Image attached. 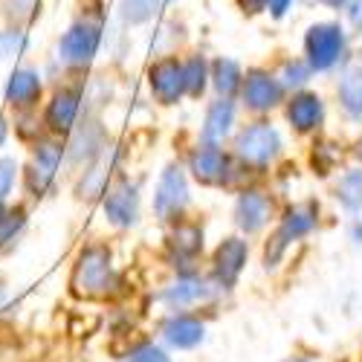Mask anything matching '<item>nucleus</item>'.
Returning <instances> with one entry per match:
<instances>
[{"mask_svg": "<svg viewBox=\"0 0 362 362\" xmlns=\"http://www.w3.org/2000/svg\"><path fill=\"white\" fill-rule=\"evenodd\" d=\"M70 287L81 298H105L113 287V264L110 252L105 247H87L76 267H73V279Z\"/></svg>", "mask_w": 362, "mask_h": 362, "instance_id": "nucleus-1", "label": "nucleus"}, {"mask_svg": "<svg viewBox=\"0 0 362 362\" xmlns=\"http://www.w3.org/2000/svg\"><path fill=\"white\" fill-rule=\"evenodd\" d=\"M345 47V35L342 29L334 23H316L310 26V33L305 38V49H308V62L313 70H327L337 64V58L342 55Z\"/></svg>", "mask_w": 362, "mask_h": 362, "instance_id": "nucleus-2", "label": "nucleus"}, {"mask_svg": "<svg viewBox=\"0 0 362 362\" xmlns=\"http://www.w3.org/2000/svg\"><path fill=\"white\" fill-rule=\"evenodd\" d=\"M99 41H102V35L93 23H76L67 29L62 44H58V58L70 67H84V64L93 62Z\"/></svg>", "mask_w": 362, "mask_h": 362, "instance_id": "nucleus-3", "label": "nucleus"}, {"mask_svg": "<svg viewBox=\"0 0 362 362\" xmlns=\"http://www.w3.org/2000/svg\"><path fill=\"white\" fill-rule=\"evenodd\" d=\"M235 148H238V157L247 160L250 165H264V163H269V160L279 154L281 139H279V131L276 128H269V125H252V128H247L244 134L238 136Z\"/></svg>", "mask_w": 362, "mask_h": 362, "instance_id": "nucleus-4", "label": "nucleus"}, {"mask_svg": "<svg viewBox=\"0 0 362 362\" xmlns=\"http://www.w3.org/2000/svg\"><path fill=\"white\" fill-rule=\"evenodd\" d=\"M189 200V189H186V177L177 165H168L160 177V186L154 194V209L160 221H171L183 212V206Z\"/></svg>", "mask_w": 362, "mask_h": 362, "instance_id": "nucleus-5", "label": "nucleus"}, {"mask_svg": "<svg viewBox=\"0 0 362 362\" xmlns=\"http://www.w3.org/2000/svg\"><path fill=\"white\" fill-rule=\"evenodd\" d=\"M313 223H316L313 206H296V209H290L287 218L279 226V232H276V238H273V247H267V267H273L281 258V252H284V247L290 244V240L308 235L313 229Z\"/></svg>", "mask_w": 362, "mask_h": 362, "instance_id": "nucleus-6", "label": "nucleus"}, {"mask_svg": "<svg viewBox=\"0 0 362 362\" xmlns=\"http://www.w3.org/2000/svg\"><path fill=\"white\" fill-rule=\"evenodd\" d=\"M62 154H64V148L58 142H41L35 148L33 165H29V189H33L35 194H44L52 186L55 171H58V165H62Z\"/></svg>", "mask_w": 362, "mask_h": 362, "instance_id": "nucleus-7", "label": "nucleus"}, {"mask_svg": "<svg viewBox=\"0 0 362 362\" xmlns=\"http://www.w3.org/2000/svg\"><path fill=\"white\" fill-rule=\"evenodd\" d=\"M151 90L154 96L165 105L177 102L180 93L186 90V76H183V64H177V58H163L151 67Z\"/></svg>", "mask_w": 362, "mask_h": 362, "instance_id": "nucleus-8", "label": "nucleus"}, {"mask_svg": "<svg viewBox=\"0 0 362 362\" xmlns=\"http://www.w3.org/2000/svg\"><path fill=\"white\" fill-rule=\"evenodd\" d=\"M136 209H139V194L136 186L131 183H116L105 197V215L116 226H131L136 221Z\"/></svg>", "mask_w": 362, "mask_h": 362, "instance_id": "nucleus-9", "label": "nucleus"}, {"mask_svg": "<svg viewBox=\"0 0 362 362\" xmlns=\"http://www.w3.org/2000/svg\"><path fill=\"white\" fill-rule=\"evenodd\" d=\"M78 107H81L78 90H73V87L58 90V93L52 96V102H49V107H47V128L55 131V134H67L76 125Z\"/></svg>", "mask_w": 362, "mask_h": 362, "instance_id": "nucleus-10", "label": "nucleus"}, {"mask_svg": "<svg viewBox=\"0 0 362 362\" xmlns=\"http://www.w3.org/2000/svg\"><path fill=\"white\" fill-rule=\"evenodd\" d=\"M244 264H247V244L240 238H226L223 244L218 247V252H215L218 279L226 287H232L238 281V276H240V269H244Z\"/></svg>", "mask_w": 362, "mask_h": 362, "instance_id": "nucleus-11", "label": "nucleus"}, {"mask_svg": "<svg viewBox=\"0 0 362 362\" xmlns=\"http://www.w3.org/2000/svg\"><path fill=\"white\" fill-rule=\"evenodd\" d=\"M41 96V76L38 70H29V67H21L9 76V84H6V102L18 110L23 107H33Z\"/></svg>", "mask_w": 362, "mask_h": 362, "instance_id": "nucleus-12", "label": "nucleus"}, {"mask_svg": "<svg viewBox=\"0 0 362 362\" xmlns=\"http://www.w3.org/2000/svg\"><path fill=\"white\" fill-rule=\"evenodd\" d=\"M244 99H247V105L252 110H269L281 99V84L273 76H267L261 70H252L247 76V84H244Z\"/></svg>", "mask_w": 362, "mask_h": 362, "instance_id": "nucleus-13", "label": "nucleus"}, {"mask_svg": "<svg viewBox=\"0 0 362 362\" xmlns=\"http://www.w3.org/2000/svg\"><path fill=\"white\" fill-rule=\"evenodd\" d=\"M105 136H102V128L96 122H87L76 131L73 142H70V160L76 165L81 163H93L96 157H102V151H105Z\"/></svg>", "mask_w": 362, "mask_h": 362, "instance_id": "nucleus-14", "label": "nucleus"}, {"mask_svg": "<svg viewBox=\"0 0 362 362\" xmlns=\"http://www.w3.org/2000/svg\"><path fill=\"white\" fill-rule=\"evenodd\" d=\"M269 218V203L261 192H244L235 206V221L244 232H258Z\"/></svg>", "mask_w": 362, "mask_h": 362, "instance_id": "nucleus-15", "label": "nucleus"}, {"mask_svg": "<svg viewBox=\"0 0 362 362\" xmlns=\"http://www.w3.org/2000/svg\"><path fill=\"white\" fill-rule=\"evenodd\" d=\"M192 171L200 183H221L223 174H226V157L218 148L206 145L192 154Z\"/></svg>", "mask_w": 362, "mask_h": 362, "instance_id": "nucleus-16", "label": "nucleus"}, {"mask_svg": "<svg viewBox=\"0 0 362 362\" xmlns=\"http://www.w3.org/2000/svg\"><path fill=\"white\" fill-rule=\"evenodd\" d=\"M287 119L293 122L296 131H313L322 122V102L313 93H301L290 102L287 107Z\"/></svg>", "mask_w": 362, "mask_h": 362, "instance_id": "nucleus-17", "label": "nucleus"}, {"mask_svg": "<svg viewBox=\"0 0 362 362\" xmlns=\"http://www.w3.org/2000/svg\"><path fill=\"white\" fill-rule=\"evenodd\" d=\"M163 337L174 348H194L203 339V325L197 319H189V316H174L163 325Z\"/></svg>", "mask_w": 362, "mask_h": 362, "instance_id": "nucleus-18", "label": "nucleus"}, {"mask_svg": "<svg viewBox=\"0 0 362 362\" xmlns=\"http://www.w3.org/2000/svg\"><path fill=\"white\" fill-rule=\"evenodd\" d=\"M232 116H235V110H232V102H226V99H221V102H215L212 107H209L206 125H203V142H209V145L221 142L229 134Z\"/></svg>", "mask_w": 362, "mask_h": 362, "instance_id": "nucleus-19", "label": "nucleus"}, {"mask_svg": "<svg viewBox=\"0 0 362 362\" xmlns=\"http://www.w3.org/2000/svg\"><path fill=\"white\" fill-rule=\"evenodd\" d=\"M339 102L348 116H362V67H351L339 81Z\"/></svg>", "mask_w": 362, "mask_h": 362, "instance_id": "nucleus-20", "label": "nucleus"}, {"mask_svg": "<svg viewBox=\"0 0 362 362\" xmlns=\"http://www.w3.org/2000/svg\"><path fill=\"white\" fill-rule=\"evenodd\" d=\"M206 296H209V290H206V284L197 281V279H180V281H174V284L163 293V298L168 301V305H174V308L192 305V301H200V298H206Z\"/></svg>", "mask_w": 362, "mask_h": 362, "instance_id": "nucleus-21", "label": "nucleus"}, {"mask_svg": "<svg viewBox=\"0 0 362 362\" xmlns=\"http://www.w3.org/2000/svg\"><path fill=\"white\" fill-rule=\"evenodd\" d=\"M171 247L177 250V255H197L203 250V232L194 226V223H183V226H177V232L171 235Z\"/></svg>", "mask_w": 362, "mask_h": 362, "instance_id": "nucleus-22", "label": "nucleus"}, {"mask_svg": "<svg viewBox=\"0 0 362 362\" xmlns=\"http://www.w3.org/2000/svg\"><path fill=\"white\" fill-rule=\"evenodd\" d=\"M102 154H105V151H102ZM107 174H110V160L102 157V163H96L90 171H84V180H81V186H78V194H81V197H96V194H102V192H105Z\"/></svg>", "mask_w": 362, "mask_h": 362, "instance_id": "nucleus-23", "label": "nucleus"}, {"mask_svg": "<svg viewBox=\"0 0 362 362\" xmlns=\"http://www.w3.org/2000/svg\"><path fill=\"white\" fill-rule=\"evenodd\" d=\"M337 194H339V200H342L348 209H362V168L348 171V174L339 180Z\"/></svg>", "mask_w": 362, "mask_h": 362, "instance_id": "nucleus-24", "label": "nucleus"}, {"mask_svg": "<svg viewBox=\"0 0 362 362\" xmlns=\"http://www.w3.org/2000/svg\"><path fill=\"white\" fill-rule=\"evenodd\" d=\"M29 47V35L21 29H0V62H9V58L23 55Z\"/></svg>", "mask_w": 362, "mask_h": 362, "instance_id": "nucleus-25", "label": "nucleus"}, {"mask_svg": "<svg viewBox=\"0 0 362 362\" xmlns=\"http://www.w3.org/2000/svg\"><path fill=\"white\" fill-rule=\"evenodd\" d=\"M26 212L23 209H0V247L15 240V235L23 229Z\"/></svg>", "mask_w": 362, "mask_h": 362, "instance_id": "nucleus-26", "label": "nucleus"}, {"mask_svg": "<svg viewBox=\"0 0 362 362\" xmlns=\"http://www.w3.org/2000/svg\"><path fill=\"white\" fill-rule=\"evenodd\" d=\"M238 84H240V70H238V64L229 62V58H221V62H215V87L221 90V93L229 96Z\"/></svg>", "mask_w": 362, "mask_h": 362, "instance_id": "nucleus-27", "label": "nucleus"}, {"mask_svg": "<svg viewBox=\"0 0 362 362\" xmlns=\"http://www.w3.org/2000/svg\"><path fill=\"white\" fill-rule=\"evenodd\" d=\"M154 9V0H122L119 4V15L125 23H145Z\"/></svg>", "mask_w": 362, "mask_h": 362, "instance_id": "nucleus-28", "label": "nucleus"}, {"mask_svg": "<svg viewBox=\"0 0 362 362\" xmlns=\"http://www.w3.org/2000/svg\"><path fill=\"white\" fill-rule=\"evenodd\" d=\"M183 76H186V90L192 96H200L203 87H206V62L203 58H192V62L183 67Z\"/></svg>", "mask_w": 362, "mask_h": 362, "instance_id": "nucleus-29", "label": "nucleus"}, {"mask_svg": "<svg viewBox=\"0 0 362 362\" xmlns=\"http://www.w3.org/2000/svg\"><path fill=\"white\" fill-rule=\"evenodd\" d=\"M15 177H18V163H15L12 157L0 160V203H4V200L12 194V189H15Z\"/></svg>", "mask_w": 362, "mask_h": 362, "instance_id": "nucleus-30", "label": "nucleus"}, {"mask_svg": "<svg viewBox=\"0 0 362 362\" xmlns=\"http://www.w3.org/2000/svg\"><path fill=\"white\" fill-rule=\"evenodd\" d=\"M0 6H4V15L9 21H23L35 9V0H0Z\"/></svg>", "mask_w": 362, "mask_h": 362, "instance_id": "nucleus-31", "label": "nucleus"}, {"mask_svg": "<svg viewBox=\"0 0 362 362\" xmlns=\"http://www.w3.org/2000/svg\"><path fill=\"white\" fill-rule=\"evenodd\" d=\"M125 362H171L157 345H142V348H136L134 354H128V359Z\"/></svg>", "mask_w": 362, "mask_h": 362, "instance_id": "nucleus-32", "label": "nucleus"}, {"mask_svg": "<svg viewBox=\"0 0 362 362\" xmlns=\"http://www.w3.org/2000/svg\"><path fill=\"white\" fill-rule=\"evenodd\" d=\"M308 78V70L305 67H301V64H287L284 67V84H301V81H305Z\"/></svg>", "mask_w": 362, "mask_h": 362, "instance_id": "nucleus-33", "label": "nucleus"}, {"mask_svg": "<svg viewBox=\"0 0 362 362\" xmlns=\"http://www.w3.org/2000/svg\"><path fill=\"white\" fill-rule=\"evenodd\" d=\"M348 21L362 29V0H351V6H348Z\"/></svg>", "mask_w": 362, "mask_h": 362, "instance_id": "nucleus-34", "label": "nucleus"}, {"mask_svg": "<svg viewBox=\"0 0 362 362\" xmlns=\"http://www.w3.org/2000/svg\"><path fill=\"white\" fill-rule=\"evenodd\" d=\"M287 6H290V0H269V9H273L276 18H281L287 12Z\"/></svg>", "mask_w": 362, "mask_h": 362, "instance_id": "nucleus-35", "label": "nucleus"}, {"mask_svg": "<svg viewBox=\"0 0 362 362\" xmlns=\"http://www.w3.org/2000/svg\"><path fill=\"white\" fill-rule=\"evenodd\" d=\"M240 6H244V9H250V12H258V9L269 6V0H240Z\"/></svg>", "mask_w": 362, "mask_h": 362, "instance_id": "nucleus-36", "label": "nucleus"}, {"mask_svg": "<svg viewBox=\"0 0 362 362\" xmlns=\"http://www.w3.org/2000/svg\"><path fill=\"white\" fill-rule=\"evenodd\" d=\"M4 142H6V122L0 119V148H4Z\"/></svg>", "mask_w": 362, "mask_h": 362, "instance_id": "nucleus-37", "label": "nucleus"}, {"mask_svg": "<svg viewBox=\"0 0 362 362\" xmlns=\"http://www.w3.org/2000/svg\"><path fill=\"white\" fill-rule=\"evenodd\" d=\"M322 4H325V6H342L345 0H322Z\"/></svg>", "mask_w": 362, "mask_h": 362, "instance_id": "nucleus-38", "label": "nucleus"}, {"mask_svg": "<svg viewBox=\"0 0 362 362\" xmlns=\"http://www.w3.org/2000/svg\"><path fill=\"white\" fill-rule=\"evenodd\" d=\"M171 0H154V6H168Z\"/></svg>", "mask_w": 362, "mask_h": 362, "instance_id": "nucleus-39", "label": "nucleus"}, {"mask_svg": "<svg viewBox=\"0 0 362 362\" xmlns=\"http://www.w3.org/2000/svg\"><path fill=\"white\" fill-rule=\"evenodd\" d=\"M359 157H362V142H359Z\"/></svg>", "mask_w": 362, "mask_h": 362, "instance_id": "nucleus-40", "label": "nucleus"}, {"mask_svg": "<svg viewBox=\"0 0 362 362\" xmlns=\"http://www.w3.org/2000/svg\"><path fill=\"white\" fill-rule=\"evenodd\" d=\"M298 362H305V359H298Z\"/></svg>", "mask_w": 362, "mask_h": 362, "instance_id": "nucleus-41", "label": "nucleus"}, {"mask_svg": "<svg viewBox=\"0 0 362 362\" xmlns=\"http://www.w3.org/2000/svg\"><path fill=\"white\" fill-rule=\"evenodd\" d=\"M0 209H4V206H0Z\"/></svg>", "mask_w": 362, "mask_h": 362, "instance_id": "nucleus-42", "label": "nucleus"}]
</instances>
